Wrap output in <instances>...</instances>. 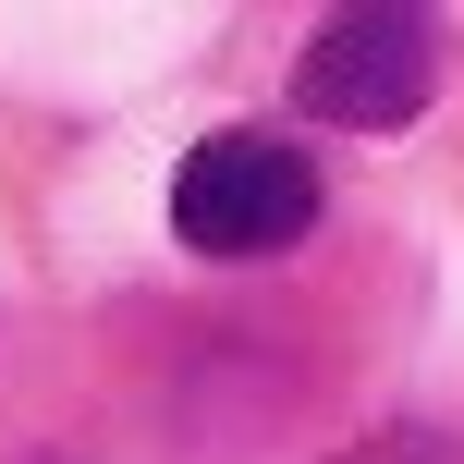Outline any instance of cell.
<instances>
[{
	"instance_id": "6da1fadb",
	"label": "cell",
	"mask_w": 464,
	"mask_h": 464,
	"mask_svg": "<svg viewBox=\"0 0 464 464\" xmlns=\"http://www.w3.org/2000/svg\"><path fill=\"white\" fill-rule=\"evenodd\" d=\"M318 220V160L294 135H256V122H220L184 171H171V232L196 256H281Z\"/></svg>"
},
{
	"instance_id": "7a4b0ae2",
	"label": "cell",
	"mask_w": 464,
	"mask_h": 464,
	"mask_svg": "<svg viewBox=\"0 0 464 464\" xmlns=\"http://www.w3.org/2000/svg\"><path fill=\"white\" fill-rule=\"evenodd\" d=\"M440 98V24L403 13V0H367V13H330L294 62V111L305 122H354V135H392Z\"/></svg>"
},
{
	"instance_id": "3957f363",
	"label": "cell",
	"mask_w": 464,
	"mask_h": 464,
	"mask_svg": "<svg viewBox=\"0 0 464 464\" xmlns=\"http://www.w3.org/2000/svg\"><path fill=\"white\" fill-rule=\"evenodd\" d=\"M330 464H464V440H440V428H392V440H354Z\"/></svg>"
}]
</instances>
